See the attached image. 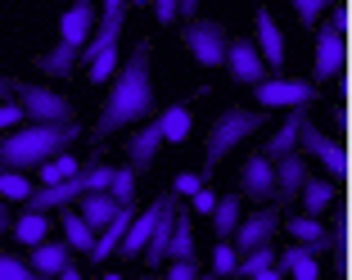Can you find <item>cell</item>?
I'll list each match as a JSON object with an SVG mask.
<instances>
[{
	"label": "cell",
	"mask_w": 352,
	"mask_h": 280,
	"mask_svg": "<svg viewBox=\"0 0 352 280\" xmlns=\"http://www.w3.org/2000/svg\"><path fill=\"white\" fill-rule=\"evenodd\" d=\"M149 54H154V45H149V36H145V41L131 50V59L113 73V91H109V100L100 104V118H95V127H91L95 140H109L113 131H126V127L145 122V118L154 114Z\"/></svg>",
	"instance_id": "cell-1"
},
{
	"label": "cell",
	"mask_w": 352,
	"mask_h": 280,
	"mask_svg": "<svg viewBox=\"0 0 352 280\" xmlns=\"http://www.w3.org/2000/svg\"><path fill=\"white\" fill-rule=\"evenodd\" d=\"M77 136H82V122H36V127H23V131H14V136L0 140V163L10 167V172H36L41 163L59 158Z\"/></svg>",
	"instance_id": "cell-2"
},
{
	"label": "cell",
	"mask_w": 352,
	"mask_h": 280,
	"mask_svg": "<svg viewBox=\"0 0 352 280\" xmlns=\"http://www.w3.org/2000/svg\"><path fill=\"white\" fill-rule=\"evenodd\" d=\"M262 127H267V109H239V104L221 109V118L212 122V131H208V154H204V172H199V177L208 181V177H212V167H217L239 140L258 136Z\"/></svg>",
	"instance_id": "cell-3"
},
{
	"label": "cell",
	"mask_w": 352,
	"mask_h": 280,
	"mask_svg": "<svg viewBox=\"0 0 352 280\" xmlns=\"http://www.w3.org/2000/svg\"><path fill=\"white\" fill-rule=\"evenodd\" d=\"M14 95L23 104V118H32V122H77V104L59 91H45V86H32V82H14Z\"/></svg>",
	"instance_id": "cell-4"
},
{
	"label": "cell",
	"mask_w": 352,
	"mask_h": 280,
	"mask_svg": "<svg viewBox=\"0 0 352 280\" xmlns=\"http://www.w3.org/2000/svg\"><path fill=\"white\" fill-rule=\"evenodd\" d=\"M343 73V19L330 14L316 32V63H311V86H330Z\"/></svg>",
	"instance_id": "cell-5"
},
{
	"label": "cell",
	"mask_w": 352,
	"mask_h": 280,
	"mask_svg": "<svg viewBox=\"0 0 352 280\" xmlns=\"http://www.w3.org/2000/svg\"><path fill=\"white\" fill-rule=\"evenodd\" d=\"M181 36H186V50L195 54L204 68H221L226 45H230V36H226V28H221V23H212V19H190Z\"/></svg>",
	"instance_id": "cell-6"
},
{
	"label": "cell",
	"mask_w": 352,
	"mask_h": 280,
	"mask_svg": "<svg viewBox=\"0 0 352 280\" xmlns=\"http://www.w3.org/2000/svg\"><path fill=\"white\" fill-rule=\"evenodd\" d=\"M258 104H267V109H311V104H321V86L298 82V77H267V82H258Z\"/></svg>",
	"instance_id": "cell-7"
},
{
	"label": "cell",
	"mask_w": 352,
	"mask_h": 280,
	"mask_svg": "<svg viewBox=\"0 0 352 280\" xmlns=\"http://www.w3.org/2000/svg\"><path fill=\"white\" fill-rule=\"evenodd\" d=\"M289 204H267V208H258V213H249V217H239V226H235V235H230V244H235V253H249V249H258V244H271V235L280 230V213H285Z\"/></svg>",
	"instance_id": "cell-8"
},
{
	"label": "cell",
	"mask_w": 352,
	"mask_h": 280,
	"mask_svg": "<svg viewBox=\"0 0 352 280\" xmlns=\"http://www.w3.org/2000/svg\"><path fill=\"white\" fill-rule=\"evenodd\" d=\"M298 149H307V154H316L325 163V177L339 181L343 172H348V158H343V145L334 140L330 131H321V127L311 122L307 114H302V127H298Z\"/></svg>",
	"instance_id": "cell-9"
},
{
	"label": "cell",
	"mask_w": 352,
	"mask_h": 280,
	"mask_svg": "<svg viewBox=\"0 0 352 280\" xmlns=\"http://www.w3.org/2000/svg\"><path fill=\"white\" fill-rule=\"evenodd\" d=\"M239 199H253V204H267L276 199V163L262 154H249L239 167Z\"/></svg>",
	"instance_id": "cell-10"
},
{
	"label": "cell",
	"mask_w": 352,
	"mask_h": 280,
	"mask_svg": "<svg viewBox=\"0 0 352 280\" xmlns=\"http://www.w3.org/2000/svg\"><path fill=\"white\" fill-rule=\"evenodd\" d=\"M280 226L289 230V239H294V244H302L311 258H316V253L339 249V230L325 226L321 217H289V222H280Z\"/></svg>",
	"instance_id": "cell-11"
},
{
	"label": "cell",
	"mask_w": 352,
	"mask_h": 280,
	"mask_svg": "<svg viewBox=\"0 0 352 280\" xmlns=\"http://www.w3.org/2000/svg\"><path fill=\"white\" fill-rule=\"evenodd\" d=\"M226 68H230V77H235V82H244V86L267 82V73H271L267 63H262L258 45H253V41H244V36L226 45Z\"/></svg>",
	"instance_id": "cell-12"
},
{
	"label": "cell",
	"mask_w": 352,
	"mask_h": 280,
	"mask_svg": "<svg viewBox=\"0 0 352 280\" xmlns=\"http://www.w3.org/2000/svg\"><path fill=\"white\" fill-rule=\"evenodd\" d=\"M167 199H172V190H167V195H158L154 204L145 208V213H135V217H131V226H126L122 244H118V258H140V253H145V244H149V230H154L158 213L167 208Z\"/></svg>",
	"instance_id": "cell-13"
},
{
	"label": "cell",
	"mask_w": 352,
	"mask_h": 280,
	"mask_svg": "<svg viewBox=\"0 0 352 280\" xmlns=\"http://www.w3.org/2000/svg\"><path fill=\"white\" fill-rule=\"evenodd\" d=\"M95 0H77L73 10L63 14V23H59V41H68V45H77L82 50L86 41H91V32H95Z\"/></svg>",
	"instance_id": "cell-14"
},
{
	"label": "cell",
	"mask_w": 352,
	"mask_h": 280,
	"mask_svg": "<svg viewBox=\"0 0 352 280\" xmlns=\"http://www.w3.org/2000/svg\"><path fill=\"white\" fill-rule=\"evenodd\" d=\"M302 213L307 217H325L334 204H339V181H330V177H311L307 172V181H302Z\"/></svg>",
	"instance_id": "cell-15"
},
{
	"label": "cell",
	"mask_w": 352,
	"mask_h": 280,
	"mask_svg": "<svg viewBox=\"0 0 352 280\" xmlns=\"http://www.w3.org/2000/svg\"><path fill=\"white\" fill-rule=\"evenodd\" d=\"M258 54H262V63H267L271 73L285 68V32L271 19V10H258Z\"/></svg>",
	"instance_id": "cell-16"
},
{
	"label": "cell",
	"mask_w": 352,
	"mask_h": 280,
	"mask_svg": "<svg viewBox=\"0 0 352 280\" xmlns=\"http://www.w3.org/2000/svg\"><path fill=\"white\" fill-rule=\"evenodd\" d=\"M68 262H73V249H68V244H59V239H41V244L32 249L28 267L36 271L41 280H54V276H59L63 267H68Z\"/></svg>",
	"instance_id": "cell-17"
},
{
	"label": "cell",
	"mask_w": 352,
	"mask_h": 280,
	"mask_svg": "<svg viewBox=\"0 0 352 280\" xmlns=\"http://www.w3.org/2000/svg\"><path fill=\"white\" fill-rule=\"evenodd\" d=\"M302 181H307V163H302V154L276 158V199H280V204H294V195L302 190Z\"/></svg>",
	"instance_id": "cell-18"
},
{
	"label": "cell",
	"mask_w": 352,
	"mask_h": 280,
	"mask_svg": "<svg viewBox=\"0 0 352 280\" xmlns=\"http://www.w3.org/2000/svg\"><path fill=\"white\" fill-rule=\"evenodd\" d=\"M158 149H163V131H158V118H154L149 127H140V131L126 140V154H131V172H145V167L158 158Z\"/></svg>",
	"instance_id": "cell-19"
},
{
	"label": "cell",
	"mask_w": 352,
	"mask_h": 280,
	"mask_svg": "<svg viewBox=\"0 0 352 280\" xmlns=\"http://www.w3.org/2000/svg\"><path fill=\"white\" fill-rule=\"evenodd\" d=\"M32 68H41V77H73L77 73V45L54 41L50 50H41L32 59Z\"/></svg>",
	"instance_id": "cell-20"
},
{
	"label": "cell",
	"mask_w": 352,
	"mask_h": 280,
	"mask_svg": "<svg viewBox=\"0 0 352 280\" xmlns=\"http://www.w3.org/2000/svg\"><path fill=\"white\" fill-rule=\"evenodd\" d=\"M302 114H307V109H289V118L280 122L276 140H267L258 154L271 158V163H276V158H285V154H298V127H302Z\"/></svg>",
	"instance_id": "cell-21"
},
{
	"label": "cell",
	"mask_w": 352,
	"mask_h": 280,
	"mask_svg": "<svg viewBox=\"0 0 352 280\" xmlns=\"http://www.w3.org/2000/svg\"><path fill=\"white\" fill-rule=\"evenodd\" d=\"M172 222H176V195L167 199V208L158 213L154 230H149V244H145V262H149V271H154L158 262H167V239H172Z\"/></svg>",
	"instance_id": "cell-22"
},
{
	"label": "cell",
	"mask_w": 352,
	"mask_h": 280,
	"mask_svg": "<svg viewBox=\"0 0 352 280\" xmlns=\"http://www.w3.org/2000/svg\"><path fill=\"white\" fill-rule=\"evenodd\" d=\"M186 258H195V222H190V208L176 204L172 239H167V262H186Z\"/></svg>",
	"instance_id": "cell-23"
},
{
	"label": "cell",
	"mask_w": 352,
	"mask_h": 280,
	"mask_svg": "<svg viewBox=\"0 0 352 280\" xmlns=\"http://www.w3.org/2000/svg\"><path fill=\"white\" fill-rule=\"evenodd\" d=\"M77 208H82V222L95 230V235H100V230L113 222V213H118V204L109 199V190H91V195H82V199H77Z\"/></svg>",
	"instance_id": "cell-24"
},
{
	"label": "cell",
	"mask_w": 352,
	"mask_h": 280,
	"mask_svg": "<svg viewBox=\"0 0 352 280\" xmlns=\"http://www.w3.org/2000/svg\"><path fill=\"white\" fill-rule=\"evenodd\" d=\"M190 127H195V118H190L186 104H172V109H163V114H158V131H163V145H186Z\"/></svg>",
	"instance_id": "cell-25"
},
{
	"label": "cell",
	"mask_w": 352,
	"mask_h": 280,
	"mask_svg": "<svg viewBox=\"0 0 352 280\" xmlns=\"http://www.w3.org/2000/svg\"><path fill=\"white\" fill-rule=\"evenodd\" d=\"M239 204H244L239 195H221V199H217V208L208 213V217H212V226H217V239H230V235H235L239 217H244V213H239Z\"/></svg>",
	"instance_id": "cell-26"
},
{
	"label": "cell",
	"mask_w": 352,
	"mask_h": 280,
	"mask_svg": "<svg viewBox=\"0 0 352 280\" xmlns=\"http://www.w3.org/2000/svg\"><path fill=\"white\" fill-rule=\"evenodd\" d=\"M267 267H276V249H271V244H258V249L239 253L230 276H235V280H249V276H258V271H267Z\"/></svg>",
	"instance_id": "cell-27"
},
{
	"label": "cell",
	"mask_w": 352,
	"mask_h": 280,
	"mask_svg": "<svg viewBox=\"0 0 352 280\" xmlns=\"http://www.w3.org/2000/svg\"><path fill=\"white\" fill-rule=\"evenodd\" d=\"M109 199H113L118 208L135 204V172L131 167H113V177H109Z\"/></svg>",
	"instance_id": "cell-28"
},
{
	"label": "cell",
	"mask_w": 352,
	"mask_h": 280,
	"mask_svg": "<svg viewBox=\"0 0 352 280\" xmlns=\"http://www.w3.org/2000/svg\"><path fill=\"white\" fill-rule=\"evenodd\" d=\"M14 235L23 239V244H41V239H50V222H45V213H23L19 217V226H14Z\"/></svg>",
	"instance_id": "cell-29"
},
{
	"label": "cell",
	"mask_w": 352,
	"mask_h": 280,
	"mask_svg": "<svg viewBox=\"0 0 352 280\" xmlns=\"http://www.w3.org/2000/svg\"><path fill=\"white\" fill-rule=\"evenodd\" d=\"M118 68H122V59H118V45H109L104 54H95V59L86 63V77H91L95 86H104V82H113Z\"/></svg>",
	"instance_id": "cell-30"
},
{
	"label": "cell",
	"mask_w": 352,
	"mask_h": 280,
	"mask_svg": "<svg viewBox=\"0 0 352 280\" xmlns=\"http://www.w3.org/2000/svg\"><path fill=\"white\" fill-rule=\"evenodd\" d=\"M63 235H68V249H82V253H91V244H95V230L77 217V208L63 213Z\"/></svg>",
	"instance_id": "cell-31"
},
{
	"label": "cell",
	"mask_w": 352,
	"mask_h": 280,
	"mask_svg": "<svg viewBox=\"0 0 352 280\" xmlns=\"http://www.w3.org/2000/svg\"><path fill=\"white\" fill-rule=\"evenodd\" d=\"M0 195L14 199V204H23V199L32 195V181L23 177V172H10V167H5V172H0Z\"/></svg>",
	"instance_id": "cell-32"
},
{
	"label": "cell",
	"mask_w": 352,
	"mask_h": 280,
	"mask_svg": "<svg viewBox=\"0 0 352 280\" xmlns=\"http://www.w3.org/2000/svg\"><path fill=\"white\" fill-rule=\"evenodd\" d=\"M289 5H294V14H298L302 28H316V23H321V14L330 10L334 0H289Z\"/></svg>",
	"instance_id": "cell-33"
},
{
	"label": "cell",
	"mask_w": 352,
	"mask_h": 280,
	"mask_svg": "<svg viewBox=\"0 0 352 280\" xmlns=\"http://www.w3.org/2000/svg\"><path fill=\"white\" fill-rule=\"evenodd\" d=\"M0 280H41L28 267V258H14V253H0Z\"/></svg>",
	"instance_id": "cell-34"
},
{
	"label": "cell",
	"mask_w": 352,
	"mask_h": 280,
	"mask_svg": "<svg viewBox=\"0 0 352 280\" xmlns=\"http://www.w3.org/2000/svg\"><path fill=\"white\" fill-rule=\"evenodd\" d=\"M235 244H230V239H217V249H212V276H230V271H235Z\"/></svg>",
	"instance_id": "cell-35"
},
{
	"label": "cell",
	"mask_w": 352,
	"mask_h": 280,
	"mask_svg": "<svg viewBox=\"0 0 352 280\" xmlns=\"http://www.w3.org/2000/svg\"><path fill=\"white\" fill-rule=\"evenodd\" d=\"M154 19L163 23V28H172V23L181 19V0H154Z\"/></svg>",
	"instance_id": "cell-36"
},
{
	"label": "cell",
	"mask_w": 352,
	"mask_h": 280,
	"mask_svg": "<svg viewBox=\"0 0 352 280\" xmlns=\"http://www.w3.org/2000/svg\"><path fill=\"white\" fill-rule=\"evenodd\" d=\"M199 186H204L199 172H176V177H172V195H195Z\"/></svg>",
	"instance_id": "cell-37"
},
{
	"label": "cell",
	"mask_w": 352,
	"mask_h": 280,
	"mask_svg": "<svg viewBox=\"0 0 352 280\" xmlns=\"http://www.w3.org/2000/svg\"><path fill=\"white\" fill-rule=\"evenodd\" d=\"M195 276H204V271H199V258H186V262H172V271H167L163 280H195Z\"/></svg>",
	"instance_id": "cell-38"
},
{
	"label": "cell",
	"mask_w": 352,
	"mask_h": 280,
	"mask_svg": "<svg viewBox=\"0 0 352 280\" xmlns=\"http://www.w3.org/2000/svg\"><path fill=\"white\" fill-rule=\"evenodd\" d=\"M212 208H217V195L208 186H199L195 195H190V213H212Z\"/></svg>",
	"instance_id": "cell-39"
},
{
	"label": "cell",
	"mask_w": 352,
	"mask_h": 280,
	"mask_svg": "<svg viewBox=\"0 0 352 280\" xmlns=\"http://www.w3.org/2000/svg\"><path fill=\"white\" fill-rule=\"evenodd\" d=\"M50 163H54V172H59V177H63V181H68V177H77V172H82V167H77V158H73V154H68V149H63V154H59V158H50Z\"/></svg>",
	"instance_id": "cell-40"
},
{
	"label": "cell",
	"mask_w": 352,
	"mask_h": 280,
	"mask_svg": "<svg viewBox=\"0 0 352 280\" xmlns=\"http://www.w3.org/2000/svg\"><path fill=\"white\" fill-rule=\"evenodd\" d=\"M19 118H23V104H0V127H5V131L19 127Z\"/></svg>",
	"instance_id": "cell-41"
},
{
	"label": "cell",
	"mask_w": 352,
	"mask_h": 280,
	"mask_svg": "<svg viewBox=\"0 0 352 280\" xmlns=\"http://www.w3.org/2000/svg\"><path fill=\"white\" fill-rule=\"evenodd\" d=\"M181 14H186V23L199 19V0H181Z\"/></svg>",
	"instance_id": "cell-42"
},
{
	"label": "cell",
	"mask_w": 352,
	"mask_h": 280,
	"mask_svg": "<svg viewBox=\"0 0 352 280\" xmlns=\"http://www.w3.org/2000/svg\"><path fill=\"white\" fill-rule=\"evenodd\" d=\"M54 280H82V271H77L73 262H68V267H63V271H59V276H54Z\"/></svg>",
	"instance_id": "cell-43"
},
{
	"label": "cell",
	"mask_w": 352,
	"mask_h": 280,
	"mask_svg": "<svg viewBox=\"0 0 352 280\" xmlns=\"http://www.w3.org/2000/svg\"><path fill=\"white\" fill-rule=\"evenodd\" d=\"M249 280H285V276H280L276 267H267V271H258V276H249Z\"/></svg>",
	"instance_id": "cell-44"
},
{
	"label": "cell",
	"mask_w": 352,
	"mask_h": 280,
	"mask_svg": "<svg viewBox=\"0 0 352 280\" xmlns=\"http://www.w3.org/2000/svg\"><path fill=\"white\" fill-rule=\"evenodd\" d=\"M0 95H14V77H5V73H0Z\"/></svg>",
	"instance_id": "cell-45"
},
{
	"label": "cell",
	"mask_w": 352,
	"mask_h": 280,
	"mask_svg": "<svg viewBox=\"0 0 352 280\" xmlns=\"http://www.w3.org/2000/svg\"><path fill=\"white\" fill-rule=\"evenodd\" d=\"M5 230H10V213H5V208H0V235H5Z\"/></svg>",
	"instance_id": "cell-46"
},
{
	"label": "cell",
	"mask_w": 352,
	"mask_h": 280,
	"mask_svg": "<svg viewBox=\"0 0 352 280\" xmlns=\"http://www.w3.org/2000/svg\"><path fill=\"white\" fill-rule=\"evenodd\" d=\"M131 5H140V10H149V5H154V0H126V10H131Z\"/></svg>",
	"instance_id": "cell-47"
},
{
	"label": "cell",
	"mask_w": 352,
	"mask_h": 280,
	"mask_svg": "<svg viewBox=\"0 0 352 280\" xmlns=\"http://www.w3.org/2000/svg\"><path fill=\"white\" fill-rule=\"evenodd\" d=\"M104 280H122V276H118V271H109V276H104Z\"/></svg>",
	"instance_id": "cell-48"
},
{
	"label": "cell",
	"mask_w": 352,
	"mask_h": 280,
	"mask_svg": "<svg viewBox=\"0 0 352 280\" xmlns=\"http://www.w3.org/2000/svg\"><path fill=\"white\" fill-rule=\"evenodd\" d=\"M140 280H158V276H149V271H145V276H140Z\"/></svg>",
	"instance_id": "cell-49"
},
{
	"label": "cell",
	"mask_w": 352,
	"mask_h": 280,
	"mask_svg": "<svg viewBox=\"0 0 352 280\" xmlns=\"http://www.w3.org/2000/svg\"><path fill=\"white\" fill-rule=\"evenodd\" d=\"M0 172H5V163H0Z\"/></svg>",
	"instance_id": "cell-50"
}]
</instances>
